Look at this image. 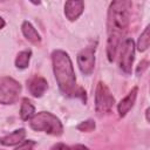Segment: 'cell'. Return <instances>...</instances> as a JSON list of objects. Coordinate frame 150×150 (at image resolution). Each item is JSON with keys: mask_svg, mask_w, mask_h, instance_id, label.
I'll return each instance as SVG.
<instances>
[{"mask_svg": "<svg viewBox=\"0 0 150 150\" xmlns=\"http://www.w3.org/2000/svg\"><path fill=\"white\" fill-rule=\"evenodd\" d=\"M130 8L131 2L127 0H116L109 5L107 19V56L109 62L115 60L120 43L122 42V36L129 27Z\"/></svg>", "mask_w": 150, "mask_h": 150, "instance_id": "1", "label": "cell"}, {"mask_svg": "<svg viewBox=\"0 0 150 150\" xmlns=\"http://www.w3.org/2000/svg\"><path fill=\"white\" fill-rule=\"evenodd\" d=\"M52 62L54 76L57 82L60 91L68 97H81L86 101V91L76 84V76L73 67V62L62 49H55L52 53Z\"/></svg>", "mask_w": 150, "mask_h": 150, "instance_id": "2", "label": "cell"}, {"mask_svg": "<svg viewBox=\"0 0 150 150\" xmlns=\"http://www.w3.org/2000/svg\"><path fill=\"white\" fill-rule=\"evenodd\" d=\"M29 125L35 131H42L53 136H61L63 132V125L60 118L49 111L35 114L29 120Z\"/></svg>", "mask_w": 150, "mask_h": 150, "instance_id": "3", "label": "cell"}, {"mask_svg": "<svg viewBox=\"0 0 150 150\" xmlns=\"http://www.w3.org/2000/svg\"><path fill=\"white\" fill-rule=\"evenodd\" d=\"M21 93V84L9 76L0 79V103L13 104L18 101Z\"/></svg>", "mask_w": 150, "mask_h": 150, "instance_id": "4", "label": "cell"}, {"mask_svg": "<svg viewBox=\"0 0 150 150\" xmlns=\"http://www.w3.org/2000/svg\"><path fill=\"white\" fill-rule=\"evenodd\" d=\"M115 103V98L105 83L98 82L95 90V109L98 115L109 112Z\"/></svg>", "mask_w": 150, "mask_h": 150, "instance_id": "5", "label": "cell"}, {"mask_svg": "<svg viewBox=\"0 0 150 150\" xmlns=\"http://www.w3.org/2000/svg\"><path fill=\"white\" fill-rule=\"evenodd\" d=\"M120 56H118V64L121 70L129 75L132 70V63L135 59V43L134 40L130 38L124 39L120 43Z\"/></svg>", "mask_w": 150, "mask_h": 150, "instance_id": "6", "label": "cell"}, {"mask_svg": "<svg viewBox=\"0 0 150 150\" xmlns=\"http://www.w3.org/2000/svg\"><path fill=\"white\" fill-rule=\"evenodd\" d=\"M77 64L84 75H90L95 67V47H86L77 54Z\"/></svg>", "mask_w": 150, "mask_h": 150, "instance_id": "7", "label": "cell"}, {"mask_svg": "<svg viewBox=\"0 0 150 150\" xmlns=\"http://www.w3.org/2000/svg\"><path fill=\"white\" fill-rule=\"evenodd\" d=\"M137 93H138V88L137 87H134L128 93V95L120 101V103L117 105V110H118V114H120L121 117H124L129 112V110L134 107L135 101H136V97H137Z\"/></svg>", "mask_w": 150, "mask_h": 150, "instance_id": "8", "label": "cell"}, {"mask_svg": "<svg viewBox=\"0 0 150 150\" xmlns=\"http://www.w3.org/2000/svg\"><path fill=\"white\" fill-rule=\"evenodd\" d=\"M47 88H48V83L46 79H43L42 76H34L28 82L29 93L34 97H41L46 93Z\"/></svg>", "mask_w": 150, "mask_h": 150, "instance_id": "9", "label": "cell"}, {"mask_svg": "<svg viewBox=\"0 0 150 150\" xmlns=\"http://www.w3.org/2000/svg\"><path fill=\"white\" fill-rule=\"evenodd\" d=\"M83 1H67L64 4V15L69 21H75L83 13Z\"/></svg>", "mask_w": 150, "mask_h": 150, "instance_id": "10", "label": "cell"}, {"mask_svg": "<svg viewBox=\"0 0 150 150\" xmlns=\"http://www.w3.org/2000/svg\"><path fill=\"white\" fill-rule=\"evenodd\" d=\"M26 137V130L23 128H20V129H16L14 130L13 132L4 136L0 138V143L2 145H6V146H12V145H16V144H20Z\"/></svg>", "mask_w": 150, "mask_h": 150, "instance_id": "11", "label": "cell"}, {"mask_svg": "<svg viewBox=\"0 0 150 150\" xmlns=\"http://www.w3.org/2000/svg\"><path fill=\"white\" fill-rule=\"evenodd\" d=\"M21 30L25 35V38L33 45H40L41 43V36L35 29V27L29 21H23L21 25Z\"/></svg>", "mask_w": 150, "mask_h": 150, "instance_id": "12", "label": "cell"}, {"mask_svg": "<svg viewBox=\"0 0 150 150\" xmlns=\"http://www.w3.org/2000/svg\"><path fill=\"white\" fill-rule=\"evenodd\" d=\"M35 115V107L32 103L30 100L27 97L22 98L21 101V107H20V117L22 121H29L33 116Z\"/></svg>", "mask_w": 150, "mask_h": 150, "instance_id": "13", "label": "cell"}, {"mask_svg": "<svg viewBox=\"0 0 150 150\" xmlns=\"http://www.w3.org/2000/svg\"><path fill=\"white\" fill-rule=\"evenodd\" d=\"M30 56H32V50L30 49L21 50L15 57V67L19 68V69H26L29 64Z\"/></svg>", "mask_w": 150, "mask_h": 150, "instance_id": "14", "label": "cell"}, {"mask_svg": "<svg viewBox=\"0 0 150 150\" xmlns=\"http://www.w3.org/2000/svg\"><path fill=\"white\" fill-rule=\"evenodd\" d=\"M149 41H150V36H149V26L145 27V29L143 30V33L139 35L138 42H137V49L139 52H145L149 47Z\"/></svg>", "mask_w": 150, "mask_h": 150, "instance_id": "15", "label": "cell"}, {"mask_svg": "<svg viewBox=\"0 0 150 150\" xmlns=\"http://www.w3.org/2000/svg\"><path fill=\"white\" fill-rule=\"evenodd\" d=\"M52 150H89L87 146L82 144H75V145H68L64 143H56L52 146Z\"/></svg>", "mask_w": 150, "mask_h": 150, "instance_id": "16", "label": "cell"}, {"mask_svg": "<svg viewBox=\"0 0 150 150\" xmlns=\"http://www.w3.org/2000/svg\"><path fill=\"white\" fill-rule=\"evenodd\" d=\"M94 129H95V122H94L93 120L83 121V122H81V123L77 125V130H80V131L89 132V131H93Z\"/></svg>", "mask_w": 150, "mask_h": 150, "instance_id": "17", "label": "cell"}, {"mask_svg": "<svg viewBox=\"0 0 150 150\" xmlns=\"http://www.w3.org/2000/svg\"><path fill=\"white\" fill-rule=\"evenodd\" d=\"M35 142L32 141V139H27V141H22L19 146L15 148V150H34V146H35Z\"/></svg>", "mask_w": 150, "mask_h": 150, "instance_id": "18", "label": "cell"}, {"mask_svg": "<svg viewBox=\"0 0 150 150\" xmlns=\"http://www.w3.org/2000/svg\"><path fill=\"white\" fill-rule=\"evenodd\" d=\"M146 68H148V61H145V60H144V61H142V62L138 64V67H137V70H136V71H137V74L139 75V73L142 74V73H143V70H144V69H146Z\"/></svg>", "mask_w": 150, "mask_h": 150, "instance_id": "19", "label": "cell"}, {"mask_svg": "<svg viewBox=\"0 0 150 150\" xmlns=\"http://www.w3.org/2000/svg\"><path fill=\"white\" fill-rule=\"evenodd\" d=\"M5 25H6L5 20H4V19L0 16V29H1V28H4V27H5Z\"/></svg>", "mask_w": 150, "mask_h": 150, "instance_id": "20", "label": "cell"}]
</instances>
